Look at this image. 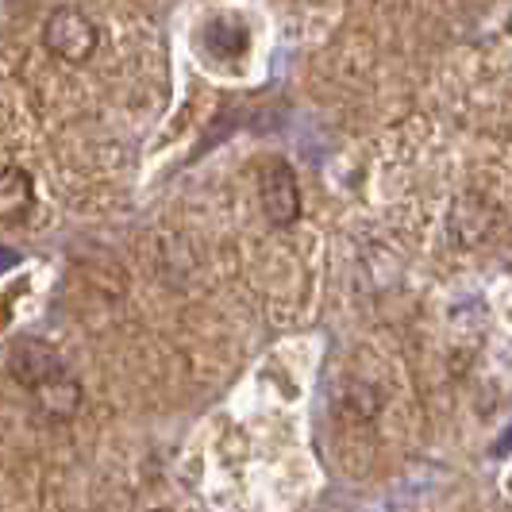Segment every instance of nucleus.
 I'll use <instances>...</instances> for the list:
<instances>
[{
	"instance_id": "nucleus-2",
	"label": "nucleus",
	"mask_w": 512,
	"mask_h": 512,
	"mask_svg": "<svg viewBox=\"0 0 512 512\" xmlns=\"http://www.w3.org/2000/svg\"><path fill=\"white\" fill-rule=\"evenodd\" d=\"M258 197H262V212L274 228H289L301 216V189H297V174L282 158H270L258 174Z\"/></svg>"
},
{
	"instance_id": "nucleus-4",
	"label": "nucleus",
	"mask_w": 512,
	"mask_h": 512,
	"mask_svg": "<svg viewBox=\"0 0 512 512\" xmlns=\"http://www.w3.org/2000/svg\"><path fill=\"white\" fill-rule=\"evenodd\" d=\"M35 208V181L20 166H0V220L20 224Z\"/></svg>"
},
{
	"instance_id": "nucleus-5",
	"label": "nucleus",
	"mask_w": 512,
	"mask_h": 512,
	"mask_svg": "<svg viewBox=\"0 0 512 512\" xmlns=\"http://www.w3.org/2000/svg\"><path fill=\"white\" fill-rule=\"evenodd\" d=\"M35 401H39V412L43 416H51V420H70L77 409H81V382L70 378V374H62V378H54L47 382L39 393H35Z\"/></svg>"
},
{
	"instance_id": "nucleus-3",
	"label": "nucleus",
	"mask_w": 512,
	"mask_h": 512,
	"mask_svg": "<svg viewBox=\"0 0 512 512\" xmlns=\"http://www.w3.org/2000/svg\"><path fill=\"white\" fill-rule=\"evenodd\" d=\"M8 374L24 385V389L39 393L47 382L62 378L66 366H62V355L54 351L51 343H43V339H20L12 347V355H8Z\"/></svg>"
},
{
	"instance_id": "nucleus-1",
	"label": "nucleus",
	"mask_w": 512,
	"mask_h": 512,
	"mask_svg": "<svg viewBox=\"0 0 512 512\" xmlns=\"http://www.w3.org/2000/svg\"><path fill=\"white\" fill-rule=\"evenodd\" d=\"M43 47L70 66H85L101 47V27L93 24L81 8H54L43 24Z\"/></svg>"
},
{
	"instance_id": "nucleus-6",
	"label": "nucleus",
	"mask_w": 512,
	"mask_h": 512,
	"mask_svg": "<svg viewBox=\"0 0 512 512\" xmlns=\"http://www.w3.org/2000/svg\"><path fill=\"white\" fill-rule=\"evenodd\" d=\"M151 512H170V509H151Z\"/></svg>"
}]
</instances>
